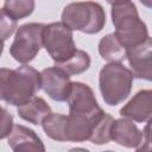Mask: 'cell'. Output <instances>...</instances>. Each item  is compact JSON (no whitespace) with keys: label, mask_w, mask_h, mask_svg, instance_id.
Returning <instances> with one entry per match:
<instances>
[{"label":"cell","mask_w":152,"mask_h":152,"mask_svg":"<svg viewBox=\"0 0 152 152\" xmlns=\"http://www.w3.org/2000/svg\"><path fill=\"white\" fill-rule=\"evenodd\" d=\"M115 37L127 49L142 44L148 38L146 24L140 19L137 7L132 1L109 2Z\"/></svg>","instance_id":"2"},{"label":"cell","mask_w":152,"mask_h":152,"mask_svg":"<svg viewBox=\"0 0 152 152\" xmlns=\"http://www.w3.org/2000/svg\"><path fill=\"white\" fill-rule=\"evenodd\" d=\"M89 65H90V57L83 50H77V52L66 62L62 64H55V66L63 70L69 76L84 72L86 70H88Z\"/></svg>","instance_id":"16"},{"label":"cell","mask_w":152,"mask_h":152,"mask_svg":"<svg viewBox=\"0 0 152 152\" xmlns=\"http://www.w3.org/2000/svg\"><path fill=\"white\" fill-rule=\"evenodd\" d=\"M114 121L115 120L112 118L110 114L104 113V115L101 118V120L95 126L89 141H91L93 144H96V145H103V144L109 142L112 140L110 133H112V126H113Z\"/></svg>","instance_id":"18"},{"label":"cell","mask_w":152,"mask_h":152,"mask_svg":"<svg viewBox=\"0 0 152 152\" xmlns=\"http://www.w3.org/2000/svg\"><path fill=\"white\" fill-rule=\"evenodd\" d=\"M62 23L72 31L95 34L103 28L106 13L103 7L94 1L71 2L62 12Z\"/></svg>","instance_id":"3"},{"label":"cell","mask_w":152,"mask_h":152,"mask_svg":"<svg viewBox=\"0 0 152 152\" xmlns=\"http://www.w3.org/2000/svg\"><path fill=\"white\" fill-rule=\"evenodd\" d=\"M110 135L112 140L127 148L140 146L144 137L142 132L137 127V125L127 118H121L114 121Z\"/></svg>","instance_id":"12"},{"label":"cell","mask_w":152,"mask_h":152,"mask_svg":"<svg viewBox=\"0 0 152 152\" xmlns=\"http://www.w3.org/2000/svg\"><path fill=\"white\" fill-rule=\"evenodd\" d=\"M44 27L45 25L40 23H27L17 30L14 40L10 46V53L17 62L26 64L37 56L44 45Z\"/></svg>","instance_id":"6"},{"label":"cell","mask_w":152,"mask_h":152,"mask_svg":"<svg viewBox=\"0 0 152 152\" xmlns=\"http://www.w3.org/2000/svg\"><path fill=\"white\" fill-rule=\"evenodd\" d=\"M142 135H144V142L152 144V120H150L145 126L142 131Z\"/></svg>","instance_id":"21"},{"label":"cell","mask_w":152,"mask_h":152,"mask_svg":"<svg viewBox=\"0 0 152 152\" xmlns=\"http://www.w3.org/2000/svg\"><path fill=\"white\" fill-rule=\"evenodd\" d=\"M66 102L69 104V114L93 115L102 109L97 104L93 89L82 82L72 83Z\"/></svg>","instance_id":"8"},{"label":"cell","mask_w":152,"mask_h":152,"mask_svg":"<svg viewBox=\"0 0 152 152\" xmlns=\"http://www.w3.org/2000/svg\"><path fill=\"white\" fill-rule=\"evenodd\" d=\"M1 134L0 138L5 139L6 137H8L12 131H13V118L11 114L7 113V110L5 108H2V116H1Z\"/></svg>","instance_id":"20"},{"label":"cell","mask_w":152,"mask_h":152,"mask_svg":"<svg viewBox=\"0 0 152 152\" xmlns=\"http://www.w3.org/2000/svg\"><path fill=\"white\" fill-rule=\"evenodd\" d=\"M15 27H17V21L8 18L5 13L1 12V34H2L4 42L14 32Z\"/></svg>","instance_id":"19"},{"label":"cell","mask_w":152,"mask_h":152,"mask_svg":"<svg viewBox=\"0 0 152 152\" xmlns=\"http://www.w3.org/2000/svg\"><path fill=\"white\" fill-rule=\"evenodd\" d=\"M68 152H89L87 148H83V147H74L71 150H69Z\"/></svg>","instance_id":"23"},{"label":"cell","mask_w":152,"mask_h":152,"mask_svg":"<svg viewBox=\"0 0 152 152\" xmlns=\"http://www.w3.org/2000/svg\"><path fill=\"white\" fill-rule=\"evenodd\" d=\"M133 74L121 63L106 64L99 76V86L104 102L116 106L128 97L132 90Z\"/></svg>","instance_id":"4"},{"label":"cell","mask_w":152,"mask_h":152,"mask_svg":"<svg viewBox=\"0 0 152 152\" xmlns=\"http://www.w3.org/2000/svg\"><path fill=\"white\" fill-rule=\"evenodd\" d=\"M103 152H114V151H103Z\"/></svg>","instance_id":"24"},{"label":"cell","mask_w":152,"mask_h":152,"mask_svg":"<svg viewBox=\"0 0 152 152\" xmlns=\"http://www.w3.org/2000/svg\"><path fill=\"white\" fill-rule=\"evenodd\" d=\"M120 114L122 118L137 122L152 120V89H142L138 91L120 109Z\"/></svg>","instance_id":"10"},{"label":"cell","mask_w":152,"mask_h":152,"mask_svg":"<svg viewBox=\"0 0 152 152\" xmlns=\"http://www.w3.org/2000/svg\"><path fill=\"white\" fill-rule=\"evenodd\" d=\"M40 76L42 88L52 100L59 102L68 100L74 83L68 74L57 66H51L44 69L40 72Z\"/></svg>","instance_id":"7"},{"label":"cell","mask_w":152,"mask_h":152,"mask_svg":"<svg viewBox=\"0 0 152 152\" xmlns=\"http://www.w3.org/2000/svg\"><path fill=\"white\" fill-rule=\"evenodd\" d=\"M34 10V1L32 0H7L5 1L1 12L8 18L17 21L18 19L30 15Z\"/></svg>","instance_id":"17"},{"label":"cell","mask_w":152,"mask_h":152,"mask_svg":"<svg viewBox=\"0 0 152 152\" xmlns=\"http://www.w3.org/2000/svg\"><path fill=\"white\" fill-rule=\"evenodd\" d=\"M18 114L23 120L28 121L33 125H39L46 116L51 114V108L44 99L34 96L27 103L18 108Z\"/></svg>","instance_id":"13"},{"label":"cell","mask_w":152,"mask_h":152,"mask_svg":"<svg viewBox=\"0 0 152 152\" xmlns=\"http://www.w3.org/2000/svg\"><path fill=\"white\" fill-rule=\"evenodd\" d=\"M66 115L51 113L42 122L43 129L49 138L56 141H64V127H65Z\"/></svg>","instance_id":"15"},{"label":"cell","mask_w":152,"mask_h":152,"mask_svg":"<svg viewBox=\"0 0 152 152\" xmlns=\"http://www.w3.org/2000/svg\"><path fill=\"white\" fill-rule=\"evenodd\" d=\"M126 48L121 45L114 33L104 36L99 43V53L109 63H121L126 58Z\"/></svg>","instance_id":"14"},{"label":"cell","mask_w":152,"mask_h":152,"mask_svg":"<svg viewBox=\"0 0 152 152\" xmlns=\"http://www.w3.org/2000/svg\"><path fill=\"white\" fill-rule=\"evenodd\" d=\"M8 145L13 152H46L42 139L34 131L15 125L8 138Z\"/></svg>","instance_id":"11"},{"label":"cell","mask_w":152,"mask_h":152,"mask_svg":"<svg viewBox=\"0 0 152 152\" xmlns=\"http://www.w3.org/2000/svg\"><path fill=\"white\" fill-rule=\"evenodd\" d=\"M126 58L134 77L152 81V38H147L142 44L127 49Z\"/></svg>","instance_id":"9"},{"label":"cell","mask_w":152,"mask_h":152,"mask_svg":"<svg viewBox=\"0 0 152 152\" xmlns=\"http://www.w3.org/2000/svg\"><path fill=\"white\" fill-rule=\"evenodd\" d=\"M43 44L55 64L66 62L78 50L74 42L72 30L63 23H51L45 25Z\"/></svg>","instance_id":"5"},{"label":"cell","mask_w":152,"mask_h":152,"mask_svg":"<svg viewBox=\"0 0 152 152\" xmlns=\"http://www.w3.org/2000/svg\"><path fill=\"white\" fill-rule=\"evenodd\" d=\"M135 152H152V144L141 142L140 146H138Z\"/></svg>","instance_id":"22"},{"label":"cell","mask_w":152,"mask_h":152,"mask_svg":"<svg viewBox=\"0 0 152 152\" xmlns=\"http://www.w3.org/2000/svg\"><path fill=\"white\" fill-rule=\"evenodd\" d=\"M42 88V76L34 68L21 65L14 70L1 68L0 95L12 106H23L34 97Z\"/></svg>","instance_id":"1"}]
</instances>
